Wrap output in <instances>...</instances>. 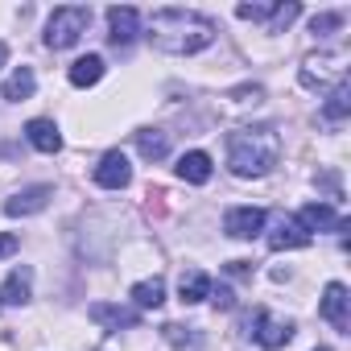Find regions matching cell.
Returning a JSON list of instances; mask_svg holds the SVG:
<instances>
[{"mask_svg": "<svg viewBox=\"0 0 351 351\" xmlns=\"http://www.w3.org/2000/svg\"><path fill=\"white\" fill-rule=\"evenodd\" d=\"M149 42L165 54H199L215 42V21L195 9H157L149 17Z\"/></svg>", "mask_w": 351, "mask_h": 351, "instance_id": "cell-1", "label": "cell"}, {"mask_svg": "<svg viewBox=\"0 0 351 351\" xmlns=\"http://www.w3.org/2000/svg\"><path fill=\"white\" fill-rule=\"evenodd\" d=\"M281 157V136L273 124H248L228 136V165L236 178H265Z\"/></svg>", "mask_w": 351, "mask_h": 351, "instance_id": "cell-2", "label": "cell"}, {"mask_svg": "<svg viewBox=\"0 0 351 351\" xmlns=\"http://www.w3.org/2000/svg\"><path fill=\"white\" fill-rule=\"evenodd\" d=\"M91 25V9L83 5H66V9H54L50 21H46V46L50 50H71Z\"/></svg>", "mask_w": 351, "mask_h": 351, "instance_id": "cell-3", "label": "cell"}, {"mask_svg": "<svg viewBox=\"0 0 351 351\" xmlns=\"http://www.w3.org/2000/svg\"><path fill=\"white\" fill-rule=\"evenodd\" d=\"M248 335H252L261 347L277 351V347H285V343L293 339V326H289L285 318H273L269 310H256V314L248 318Z\"/></svg>", "mask_w": 351, "mask_h": 351, "instance_id": "cell-4", "label": "cell"}, {"mask_svg": "<svg viewBox=\"0 0 351 351\" xmlns=\"http://www.w3.org/2000/svg\"><path fill=\"white\" fill-rule=\"evenodd\" d=\"M95 182H99L104 191H124V186L132 182V165H128V157H124L120 149H112V153L99 157V165H95Z\"/></svg>", "mask_w": 351, "mask_h": 351, "instance_id": "cell-5", "label": "cell"}, {"mask_svg": "<svg viewBox=\"0 0 351 351\" xmlns=\"http://www.w3.org/2000/svg\"><path fill=\"white\" fill-rule=\"evenodd\" d=\"M298 223L306 228V232H339V236H347V219L343 215H335L326 203H310V207H302L298 211Z\"/></svg>", "mask_w": 351, "mask_h": 351, "instance_id": "cell-6", "label": "cell"}, {"mask_svg": "<svg viewBox=\"0 0 351 351\" xmlns=\"http://www.w3.org/2000/svg\"><path fill=\"white\" fill-rule=\"evenodd\" d=\"M261 228H265V211H261V207H232V211L223 215V232H228L232 240H252Z\"/></svg>", "mask_w": 351, "mask_h": 351, "instance_id": "cell-7", "label": "cell"}, {"mask_svg": "<svg viewBox=\"0 0 351 351\" xmlns=\"http://www.w3.org/2000/svg\"><path fill=\"white\" fill-rule=\"evenodd\" d=\"M347 285H339V281H330L326 289H322V306H318V314L335 326V330H347L351 326V318H347Z\"/></svg>", "mask_w": 351, "mask_h": 351, "instance_id": "cell-8", "label": "cell"}, {"mask_svg": "<svg viewBox=\"0 0 351 351\" xmlns=\"http://www.w3.org/2000/svg\"><path fill=\"white\" fill-rule=\"evenodd\" d=\"M50 186L42 182V186H25V191H17L9 203H5V215H13V219H21V215H38L46 203H50Z\"/></svg>", "mask_w": 351, "mask_h": 351, "instance_id": "cell-9", "label": "cell"}, {"mask_svg": "<svg viewBox=\"0 0 351 351\" xmlns=\"http://www.w3.org/2000/svg\"><path fill=\"white\" fill-rule=\"evenodd\" d=\"M136 25H141V13L136 9H128V5H116V9H108V38H112V46H128L132 38H136Z\"/></svg>", "mask_w": 351, "mask_h": 351, "instance_id": "cell-10", "label": "cell"}, {"mask_svg": "<svg viewBox=\"0 0 351 351\" xmlns=\"http://www.w3.org/2000/svg\"><path fill=\"white\" fill-rule=\"evenodd\" d=\"M306 244H310V232L293 215H281L277 228H273V236H269V248L273 252H285V248H306Z\"/></svg>", "mask_w": 351, "mask_h": 351, "instance_id": "cell-11", "label": "cell"}, {"mask_svg": "<svg viewBox=\"0 0 351 351\" xmlns=\"http://www.w3.org/2000/svg\"><path fill=\"white\" fill-rule=\"evenodd\" d=\"M343 79V66H339V58L335 54H310L306 58V66H302V83L306 87H322L326 79Z\"/></svg>", "mask_w": 351, "mask_h": 351, "instance_id": "cell-12", "label": "cell"}, {"mask_svg": "<svg viewBox=\"0 0 351 351\" xmlns=\"http://www.w3.org/2000/svg\"><path fill=\"white\" fill-rule=\"evenodd\" d=\"M178 178H182V182H191V186L211 182V157H207L203 149L182 153V157H178Z\"/></svg>", "mask_w": 351, "mask_h": 351, "instance_id": "cell-13", "label": "cell"}, {"mask_svg": "<svg viewBox=\"0 0 351 351\" xmlns=\"http://www.w3.org/2000/svg\"><path fill=\"white\" fill-rule=\"evenodd\" d=\"M25 136H29V145L38 153H58L62 149V132H58L54 120H29L25 124Z\"/></svg>", "mask_w": 351, "mask_h": 351, "instance_id": "cell-14", "label": "cell"}, {"mask_svg": "<svg viewBox=\"0 0 351 351\" xmlns=\"http://www.w3.org/2000/svg\"><path fill=\"white\" fill-rule=\"evenodd\" d=\"M161 335H165V343H169L173 351H203V335H199V326L165 322V326H161Z\"/></svg>", "mask_w": 351, "mask_h": 351, "instance_id": "cell-15", "label": "cell"}, {"mask_svg": "<svg viewBox=\"0 0 351 351\" xmlns=\"http://www.w3.org/2000/svg\"><path fill=\"white\" fill-rule=\"evenodd\" d=\"M178 293H182L186 306H195V302H203V298L211 293V277H207L203 269H186V273L178 277Z\"/></svg>", "mask_w": 351, "mask_h": 351, "instance_id": "cell-16", "label": "cell"}, {"mask_svg": "<svg viewBox=\"0 0 351 351\" xmlns=\"http://www.w3.org/2000/svg\"><path fill=\"white\" fill-rule=\"evenodd\" d=\"M91 318H95V322H104V326H112V330H120V326H136V322H141V314H136V310L108 306V302H95V306H91Z\"/></svg>", "mask_w": 351, "mask_h": 351, "instance_id": "cell-17", "label": "cell"}, {"mask_svg": "<svg viewBox=\"0 0 351 351\" xmlns=\"http://www.w3.org/2000/svg\"><path fill=\"white\" fill-rule=\"evenodd\" d=\"M29 281H34V269H29V265L13 269V273H9V281H5V289H0V302H13V306L29 302Z\"/></svg>", "mask_w": 351, "mask_h": 351, "instance_id": "cell-18", "label": "cell"}, {"mask_svg": "<svg viewBox=\"0 0 351 351\" xmlns=\"http://www.w3.org/2000/svg\"><path fill=\"white\" fill-rule=\"evenodd\" d=\"M34 87H38L34 71H29V66H17V71L9 75V83H5V91H0V95H5L9 104H21V99H29V95H34Z\"/></svg>", "mask_w": 351, "mask_h": 351, "instance_id": "cell-19", "label": "cell"}, {"mask_svg": "<svg viewBox=\"0 0 351 351\" xmlns=\"http://www.w3.org/2000/svg\"><path fill=\"white\" fill-rule=\"evenodd\" d=\"M99 79H104V58L99 54H87V58L71 62V83L75 87H95Z\"/></svg>", "mask_w": 351, "mask_h": 351, "instance_id": "cell-20", "label": "cell"}, {"mask_svg": "<svg viewBox=\"0 0 351 351\" xmlns=\"http://www.w3.org/2000/svg\"><path fill=\"white\" fill-rule=\"evenodd\" d=\"M347 112H351V87H347V79H339V83L330 87V99L322 104V116H326L330 124H339Z\"/></svg>", "mask_w": 351, "mask_h": 351, "instance_id": "cell-21", "label": "cell"}, {"mask_svg": "<svg viewBox=\"0 0 351 351\" xmlns=\"http://www.w3.org/2000/svg\"><path fill=\"white\" fill-rule=\"evenodd\" d=\"M136 149H141L145 161H161V157L169 153V141H165V132H157V128H141V132H136Z\"/></svg>", "mask_w": 351, "mask_h": 351, "instance_id": "cell-22", "label": "cell"}, {"mask_svg": "<svg viewBox=\"0 0 351 351\" xmlns=\"http://www.w3.org/2000/svg\"><path fill=\"white\" fill-rule=\"evenodd\" d=\"M132 302H136L141 310H157V306L165 302V285H161V277H153V281H136V285H132Z\"/></svg>", "mask_w": 351, "mask_h": 351, "instance_id": "cell-23", "label": "cell"}, {"mask_svg": "<svg viewBox=\"0 0 351 351\" xmlns=\"http://www.w3.org/2000/svg\"><path fill=\"white\" fill-rule=\"evenodd\" d=\"M302 17V5H277V13L269 17V34H281L289 21H298Z\"/></svg>", "mask_w": 351, "mask_h": 351, "instance_id": "cell-24", "label": "cell"}, {"mask_svg": "<svg viewBox=\"0 0 351 351\" xmlns=\"http://www.w3.org/2000/svg\"><path fill=\"white\" fill-rule=\"evenodd\" d=\"M273 13H277V5H240V9H236L240 21H269Z\"/></svg>", "mask_w": 351, "mask_h": 351, "instance_id": "cell-25", "label": "cell"}, {"mask_svg": "<svg viewBox=\"0 0 351 351\" xmlns=\"http://www.w3.org/2000/svg\"><path fill=\"white\" fill-rule=\"evenodd\" d=\"M339 25H343V13H322V17L310 21V34H314V38H326V34L339 29Z\"/></svg>", "mask_w": 351, "mask_h": 351, "instance_id": "cell-26", "label": "cell"}, {"mask_svg": "<svg viewBox=\"0 0 351 351\" xmlns=\"http://www.w3.org/2000/svg\"><path fill=\"white\" fill-rule=\"evenodd\" d=\"M207 298H211V302H215L219 310H232V306H236V298H232V289H223V285H219V289H211Z\"/></svg>", "mask_w": 351, "mask_h": 351, "instance_id": "cell-27", "label": "cell"}, {"mask_svg": "<svg viewBox=\"0 0 351 351\" xmlns=\"http://www.w3.org/2000/svg\"><path fill=\"white\" fill-rule=\"evenodd\" d=\"M9 252H17V240L13 236H0V256H9Z\"/></svg>", "mask_w": 351, "mask_h": 351, "instance_id": "cell-28", "label": "cell"}, {"mask_svg": "<svg viewBox=\"0 0 351 351\" xmlns=\"http://www.w3.org/2000/svg\"><path fill=\"white\" fill-rule=\"evenodd\" d=\"M5 62H9V46H5V42H0V66H5Z\"/></svg>", "mask_w": 351, "mask_h": 351, "instance_id": "cell-29", "label": "cell"}, {"mask_svg": "<svg viewBox=\"0 0 351 351\" xmlns=\"http://www.w3.org/2000/svg\"><path fill=\"white\" fill-rule=\"evenodd\" d=\"M314 351H330V347H314Z\"/></svg>", "mask_w": 351, "mask_h": 351, "instance_id": "cell-30", "label": "cell"}]
</instances>
